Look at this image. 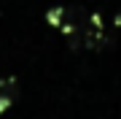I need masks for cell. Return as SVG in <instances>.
Returning a JSON list of instances; mask_svg holds the SVG:
<instances>
[{
    "label": "cell",
    "instance_id": "obj_1",
    "mask_svg": "<svg viewBox=\"0 0 121 119\" xmlns=\"http://www.w3.org/2000/svg\"><path fill=\"white\" fill-rule=\"evenodd\" d=\"M62 16H67V8H51V11H48V22H51V24H59Z\"/></svg>",
    "mask_w": 121,
    "mask_h": 119
},
{
    "label": "cell",
    "instance_id": "obj_2",
    "mask_svg": "<svg viewBox=\"0 0 121 119\" xmlns=\"http://www.w3.org/2000/svg\"><path fill=\"white\" fill-rule=\"evenodd\" d=\"M116 24H118V27H121V14H118V16H116Z\"/></svg>",
    "mask_w": 121,
    "mask_h": 119
}]
</instances>
